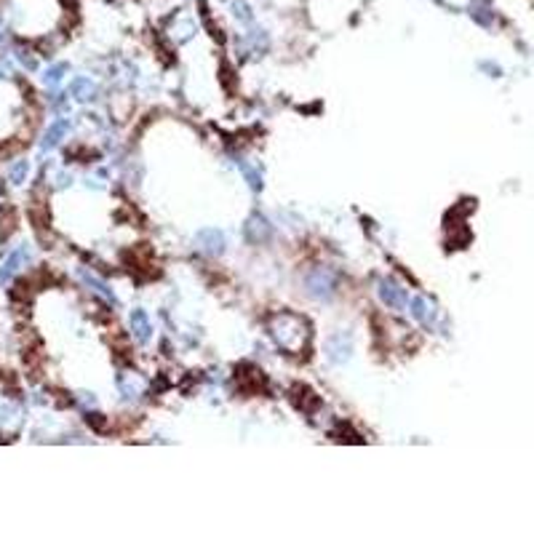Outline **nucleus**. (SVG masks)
<instances>
[{
    "mask_svg": "<svg viewBox=\"0 0 534 534\" xmlns=\"http://www.w3.org/2000/svg\"><path fill=\"white\" fill-rule=\"evenodd\" d=\"M273 337L275 342L289 350V353H299L307 347V340H310V331H307V323L302 318H297L292 313H280L273 318Z\"/></svg>",
    "mask_w": 534,
    "mask_h": 534,
    "instance_id": "obj_1",
    "label": "nucleus"
},
{
    "mask_svg": "<svg viewBox=\"0 0 534 534\" xmlns=\"http://www.w3.org/2000/svg\"><path fill=\"white\" fill-rule=\"evenodd\" d=\"M337 289V278H334V273L326 270V267H318V270H313L310 275H307V292L310 297H316V299H329L331 294Z\"/></svg>",
    "mask_w": 534,
    "mask_h": 534,
    "instance_id": "obj_2",
    "label": "nucleus"
},
{
    "mask_svg": "<svg viewBox=\"0 0 534 534\" xmlns=\"http://www.w3.org/2000/svg\"><path fill=\"white\" fill-rule=\"evenodd\" d=\"M195 243H198V249L204 252V254H222V249H225V238H222V232L214 228H206L201 230L198 235H195Z\"/></svg>",
    "mask_w": 534,
    "mask_h": 534,
    "instance_id": "obj_3",
    "label": "nucleus"
},
{
    "mask_svg": "<svg viewBox=\"0 0 534 534\" xmlns=\"http://www.w3.org/2000/svg\"><path fill=\"white\" fill-rule=\"evenodd\" d=\"M380 297H382V302L387 307H393V310H404V307H406V289L395 286L393 280H382Z\"/></svg>",
    "mask_w": 534,
    "mask_h": 534,
    "instance_id": "obj_4",
    "label": "nucleus"
},
{
    "mask_svg": "<svg viewBox=\"0 0 534 534\" xmlns=\"http://www.w3.org/2000/svg\"><path fill=\"white\" fill-rule=\"evenodd\" d=\"M131 329H134V337L139 340V342H150V318H147V313L144 310H134L131 313Z\"/></svg>",
    "mask_w": 534,
    "mask_h": 534,
    "instance_id": "obj_5",
    "label": "nucleus"
},
{
    "mask_svg": "<svg viewBox=\"0 0 534 534\" xmlns=\"http://www.w3.org/2000/svg\"><path fill=\"white\" fill-rule=\"evenodd\" d=\"M25 259H27V252H25V249L13 252V254L8 256V259H6V265L0 267V280H3V283H6V280H11V275L16 273V270H19V267H22V262H25Z\"/></svg>",
    "mask_w": 534,
    "mask_h": 534,
    "instance_id": "obj_6",
    "label": "nucleus"
},
{
    "mask_svg": "<svg viewBox=\"0 0 534 534\" xmlns=\"http://www.w3.org/2000/svg\"><path fill=\"white\" fill-rule=\"evenodd\" d=\"M411 316L417 321H422V323H428V321H433V305L425 299V297H417V299H411Z\"/></svg>",
    "mask_w": 534,
    "mask_h": 534,
    "instance_id": "obj_7",
    "label": "nucleus"
},
{
    "mask_svg": "<svg viewBox=\"0 0 534 534\" xmlns=\"http://www.w3.org/2000/svg\"><path fill=\"white\" fill-rule=\"evenodd\" d=\"M73 97H77V99H83V102H89V99H94L97 97V89H94V83L91 80H86V77H77V80H73Z\"/></svg>",
    "mask_w": 534,
    "mask_h": 534,
    "instance_id": "obj_8",
    "label": "nucleus"
},
{
    "mask_svg": "<svg viewBox=\"0 0 534 534\" xmlns=\"http://www.w3.org/2000/svg\"><path fill=\"white\" fill-rule=\"evenodd\" d=\"M64 131H67V120H59V123H54V126L49 128V134H46V139H43V150H46V153L54 150V147L62 142Z\"/></svg>",
    "mask_w": 534,
    "mask_h": 534,
    "instance_id": "obj_9",
    "label": "nucleus"
},
{
    "mask_svg": "<svg viewBox=\"0 0 534 534\" xmlns=\"http://www.w3.org/2000/svg\"><path fill=\"white\" fill-rule=\"evenodd\" d=\"M270 235V225H267L262 216H252L249 219V238L252 241H265Z\"/></svg>",
    "mask_w": 534,
    "mask_h": 534,
    "instance_id": "obj_10",
    "label": "nucleus"
},
{
    "mask_svg": "<svg viewBox=\"0 0 534 534\" xmlns=\"http://www.w3.org/2000/svg\"><path fill=\"white\" fill-rule=\"evenodd\" d=\"M80 278H83V283H86V286H91V289H94L97 294H102V297H107L110 302H115V297H113V292H110V286H104L99 278H94L91 273H83V270H80Z\"/></svg>",
    "mask_w": 534,
    "mask_h": 534,
    "instance_id": "obj_11",
    "label": "nucleus"
},
{
    "mask_svg": "<svg viewBox=\"0 0 534 534\" xmlns=\"http://www.w3.org/2000/svg\"><path fill=\"white\" fill-rule=\"evenodd\" d=\"M329 358L331 361H337V364H340V361H347V358H350V342L344 340V344H337V340H331L329 342Z\"/></svg>",
    "mask_w": 534,
    "mask_h": 534,
    "instance_id": "obj_12",
    "label": "nucleus"
},
{
    "mask_svg": "<svg viewBox=\"0 0 534 534\" xmlns=\"http://www.w3.org/2000/svg\"><path fill=\"white\" fill-rule=\"evenodd\" d=\"M243 171H246V177H249V185H252L254 190H259V187H262V177H259V171H254L252 166H243Z\"/></svg>",
    "mask_w": 534,
    "mask_h": 534,
    "instance_id": "obj_13",
    "label": "nucleus"
},
{
    "mask_svg": "<svg viewBox=\"0 0 534 534\" xmlns=\"http://www.w3.org/2000/svg\"><path fill=\"white\" fill-rule=\"evenodd\" d=\"M25 177H27V163H25V161H19V163L11 168V182H16V185H19V182H22Z\"/></svg>",
    "mask_w": 534,
    "mask_h": 534,
    "instance_id": "obj_14",
    "label": "nucleus"
},
{
    "mask_svg": "<svg viewBox=\"0 0 534 534\" xmlns=\"http://www.w3.org/2000/svg\"><path fill=\"white\" fill-rule=\"evenodd\" d=\"M62 73H64V64L54 67V70H49V73H46V83H49V86H54V83L59 80V75H62Z\"/></svg>",
    "mask_w": 534,
    "mask_h": 534,
    "instance_id": "obj_15",
    "label": "nucleus"
}]
</instances>
